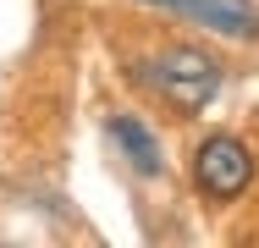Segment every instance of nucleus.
I'll return each mask as SVG.
<instances>
[{
    "label": "nucleus",
    "mask_w": 259,
    "mask_h": 248,
    "mask_svg": "<svg viewBox=\"0 0 259 248\" xmlns=\"http://www.w3.org/2000/svg\"><path fill=\"white\" fill-rule=\"evenodd\" d=\"M254 182V149L243 144L237 133H209L193 149V188L209 204H232V198L248 193Z\"/></svg>",
    "instance_id": "2"
},
{
    "label": "nucleus",
    "mask_w": 259,
    "mask_h": 248,
    "mask_svg": "<svg viewBox=\"0 0 259 248\" xmlns=\"http://www.w3.org/2000/svg\"><path fill=\"white\" fill-rule=\"evenodd\" d=\"M110 138H116V149L127 154V166L138 171V177H160L165 171V154H160V138L133 116V110H110Z\"/></svg>",
    "instance_id": "4"
},
{
    "label": "nucleus",
    "mask_w": 259,
    "mask_h": 248,
    "mask_svg": "<svg viewBox=\"0 0 259 248\" xmlns=\"http://www.w3.org/2000/svg\"><path fill=\"white\" fill-rule=\"evenodd\" d=\"M155 11H171L193 28H209L215 39H259V6L254 0H144Z\"/></svg>",
    "instance_id": "3"
},
{
    "label": "nucleus",
    "mask_w": 259,
    "mask_h": 248,
    "mask_svg": "<svg viewBox=\"0 0 259 248\" xmlns=\"http://www.w3.org/2000/svg\"><path fill=\"white\" fill-rule=\"evenodd\" d=\"M133 77L144 83V89H155L177 116H199L209 99L221 94V83H226V66L199 45H165L155 55H144L138 66H133Z\"/></svg>",
    "instance_id": "1"
}]
</instances>
